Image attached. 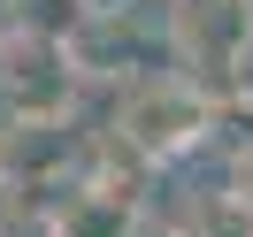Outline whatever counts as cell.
Returning <instances> with one entry per match:
<instances>
[{
	"instance_id": "cell-3",
	"label": "cell",
	"mask_w": 253,
	"mask_h": 237,
	"mask_svg": "<svg viewBox=\"0 0 253 237\" xmlns=\"http://www.w3.org/2000/svg\"><path fill=\"white\" fill-rule=\"evenodd\" d=\"M123 237H184V230H176V222H130Z\"/></svg>"
},
{
	"instance_id": "cell-2",
	"label": "cell",
	"mask_w": 253,
	"mask_h": 237,
	"mask_svg": "<svg viewBox=\"0 0 253 237\" xmlns=\"http://www.w3.org/2000/svg\"><path fill=\"white\" fill-rule=\"evenodd\" d=\"M253 8L246 0H176V46L200 69H230V54L246 46Z\"/></svg>"
},
{
	"instance_id": "cell-5",
	"label": "cell",
	"mask_w": 253,
	"mask_h": 237,
	"mask_svg": "<svg viewBox=\"0 0 253 237\" xmlns=\"http://www.w3.org/2000/svg\"><path fill=\"white\" fill-rule=\"evenodd\" d=\"M246 8H253V0H246Z\"/></svg>"
},
{
	"instance_id": "cell-4",
	"label": "cell",
	"mask_w": 253,
	"mask_h": 237,
	"mask_svg": "<svg viewBox=\"0 0 253 237\" xmlns=\"http://www.w3.org/2000/svg\"><path fill=\"white\" fill-rule=\"evenodd\" d=\"M77 8H123V0H77Z\"/></svg>"
},
{
	"instance_id": "cell-1",
	"label": "cell",
	"mask_w": 253,
	"mask_h": 237,
	"mask_svg": "<svg viewBox=\"0 0 253 237\" xmlns=\"http://www.w3.org/2000/svg\"><path fill=\"white\" fill-rule=\"evenodd\" d=\"M200 130H207L200 84H184V77H146V84H130V100H123V138L138 145L146 161L192 153V145H200Z\"/></svg>"
}]
</instances>
